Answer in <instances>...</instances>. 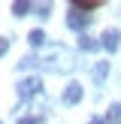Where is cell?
<instances>
[{"label": "cell", "mask_w": 121, "mask_h": 124, "mask_svg": "<svg viewBox=\"0 0 121 124\" xmlns=\"http://www.w3.org/2000/svg\"><path fill=\"white\" fill-rule=\"evenodd\" d=\"M39 91H42V85H39V79H36V76H27V79H21V82H18V94H21V97L39 94Z\"/></svg>", "instance_id": "1"}, {"label": "cell", "mask_w": 121, "mask_h": 124, "mask_svg": "<svg viewBox=\"0 0 121 124\" xmlns=\"http://www.w3.org/2000/svg\"><path fill=\"white\" fill-rule=\"evenodd\" d=\"M82 97H85V91H82L79 82H70V85H67V91H64V103H67V106H76Z\"/></svg>", "instance_id": "2"}, {"label": "cell", "mask_w": 121, "mask_h": 124, "mask_svg": "<svg viewBox=\"0 0 121 124\" xmlns=\"http://www.w3.org/2000/svg\"><path fill=\"white\" fill-rule=\"evenodd\" d=\"M118 42H121V33H118L115 27L103 30V39H100V46L106 48V52H115V48H118Z\"/></svg>", "instance_id": "3"}, {"label": "cell", "mask_w": 121, "mask_h": 124, "mask_svg": "<svg viewBox=\"0 0 121 124\" xmlns=\"http://www.w3.org/2000/svg\"><path fill=\"white\" fill-rule=\"evenodd\" d=\"M88 21H91V15H88V12H79V9H73L70 15H67V24H70L73 30H82Z\"/></svg>", "instance_id": "4"}, {"label": "cell", "mask_w": 121, "mask_h": 124, "mask_svg": "<svg viewBox=\"0 0 121 124\" xmlns=\"http://www.w3.org/2000/svg\"><path fill=\"white\" fill-rule=\"evenodd\" d=\"M103 6V0H73V9H79V12H88V9H100Z\"/></svg>", "instance_id": "5"}, {"label": "cell", "mask_w": 121, "mask_h": 124, "mask_svg": "<svg viewBox=\"0 0 121 124\" xmlns=\"http://www.w3.org/2000/svg\"><path fill=\"white\" fill-rule=\"evenodd\" d=\"M79 48H82V52H97V48H100V42L91 39V36H79Z\"/></svg>", "instance_id": "6"}, {"label": "cell", "mask_w": 121, "mask_h": 124, "mask_svg": "<svg viewBox=\"0 0 121 124\" xmlns=\"http://www.w3.org/2000/svg\"><path fill=\"white\" fill-rule=\"evenodd\" d=\"M106 73H109V64H106V61H100V64L94 67V82H97V85H103V79H106Z\"/></svg>", "instance_id": "7"}, {"label": "cell", "mask_w": 121, "mask_h": 124, "mask_svg": "<svg viewBox=\"0 0 121 124\" xmlns=\"http://www.w3.org/2000/svg\"><path fill=\"white\" fill-rule=\"evenodd\" d=\"M106 121H109V124H121V106H118V103H112V106H109Z\"/></svg>", "instance_id": "8"}, {"label": "cell", "mask_w": 121, "mask_h": 124, "mask_svg": "<svg viewBox=\"0 0 121 124\" xmlns=\"http://www.w3.org/2000/svg\"><path fill=\"white\" fill-rule=\"evenodd\" d=\"M30 9H33V3H24V0H18V3H12V12H15V15H27Z\"/></svg>", "instance_id": "9"}, {"label": "cell", "mask_w": 121, "mask_h": 124, "mask_svg": "<svg viewBox=\"0 0 121 124\" xmlns=\"http://www.w3.org/2000/svg\"><path fill=\"white\" fill-rule=\"evenodd\" d=\"M27 39H30V46H42V42H45V33H42V30H30Z\"/></svg>", "instance_id": "10"}, {"label": "cell", "mask_w": 121, "mask_h": 124, "mask_svg": "<svg viewBox=\"0 0 121 124\" xmlns=\"http://www.w3.org/2000/svg\"><path fill=\"white\" fill-rule=\"evenodd\" d=\"M48 9H52L48 3H39V6H36V15H42V18H45V15H48Z\"/></svg>", "instance_id": "11"}, {"label": "cell", "mask_w": 121, "mask_h": 124, "mask_svg": "<svg viewBox=\"0 0 121 124\" xmlns=\"http://www.w3.org/2000/svg\"><path fill=\"white\" fill-rule=\"evenodd\" d=\"M9 42H12V39H9V36H0V54H3V52H6V48H9Z\"/></svg>", "instance_id": "12"}, {"label": "cell", "mask_w": 121, "mask_h": 124, "mask_svg": "<svg viewBox=\"0 0 121 124\" xmlns=\"http://www.w3.org/2000/svg\"><path fill=\"white\" fill-rule=\"evenodd\" d=\"M88 124H106V121H103V118H91Z\"/></svg>", "instance_id": "13"}]
</instances>
